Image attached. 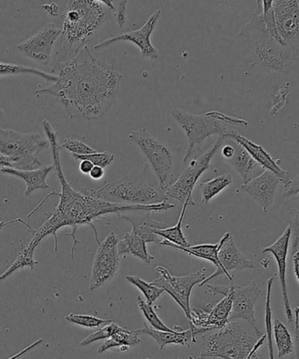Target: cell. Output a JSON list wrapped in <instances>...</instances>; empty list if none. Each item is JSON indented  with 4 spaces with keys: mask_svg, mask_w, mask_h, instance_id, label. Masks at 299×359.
I'll return each instance as SVG.
<instances>
[{
    "mask_svg": "<svg viewBox=\"0 0 299 359\" xmlns=\"http://www.w3.org/2000/svg\"><path fill=\"white\" fill-rule=\"evenodd\" d=\"M129 140L145 156L161 189L165 192L167 191L169 187L174 184L176 181L174 174V158L171 151L145 128H140L130 133Z\"/></svg>",
    "mask_w": 299,
    "mask_h": 359,
    "instance_id": "cell-8",
    "label": "cell"
},
{
    "mask_svg": "<svg viewBox=\"0 0 299 359\" xmlns=\"http://www.w3.org/2000/svg\"><path fill=\"white\" fill-rule=\"evenodd\" d=\"M61 34L62 29L55 24L47 23L33 36L20 42L17 48L25 56L39 65H48L51 62L53 53Z\"/></svg>",
    "mask_w": 299,
    "mask_h": 359,
    "instance_id": "cell-15",
    "label": "cell"
},
{
    "mask_svg": "<svg viewBox=\"0 0 299 359\" xmlns=\"http://www.w3.org/2000/svg\"><path fill=\"white\" fill-rule=\"evenodd\" d=\"M172 118L181 126L188 138V147L184 161L191 159L196 149H200L204 140L214 135H223L227 128L219 121L209 114H193L175 108L172 111Z\"/></svg>",
    "mask_w": 299,
    "mask_h": 359,
    "instance_id": "cell-9",
    "label": "cell"
},
{
    "mask_svg": "<svg viewBox=\"0 0 299 359\" xmlns=\"http://www.w3.org/2000/svg\"><path fill=\"white\" fill-rule=\"evenodd\" d=\"M12 75H30L41 77L48 82L55 83L58 79L57 75L46 73L40 69L28 68V67L17 65H9L0 62V77Z\"/></svg>",
    "mask_w": 299,
    "mask_h": 359,
    "instance_id": "cell-33",
    "label": "cell"
},
{
    "mask_svg": "<svg viewBox=\"0 0 299 359\" xmlns=\"http://www.w3.org/2000/svg\"><path fill=\"white\" fill-rule=\"evenodd\" d=\"M298 7H299V1H298Z\"/></svg>",
    "mask_w": 299,
    "mask_h": 359,
    "instance_id": "cell-50",
    "label": "cell"
},
{
    "mask_svg": "<svg viewBox=\"0 0 299 359\" xmlns=\"http://www.w3.org/2000/svg\"><path fill=\"white\" fill-rule=\"evenodd\" d=\"M125 279L142 292L143 294L145 295L147 304L150 305H153L154 302L164 293L163 290L154 286L151 283H147L146 281L143 280L139 276H128L125 277Z\"/></svg>",
    "mask_w": 299,
    "mask_h": 359,
    "instance_id": "cell-36",
    "label": "cell"
},
{
    "mask_svg": "<svg viewBox=\"0 0 299 359\" xmlns=\"http://www.w3.org/2000/svg\"><path fill=\"white\" fill-rule=\"evenodd\" d=\"M189 359H214V358H200V357L196 358L190 356Z\"/></svg>",
    "mask_w": 299,
    "mask_h": 359,
    "instance_id": "cell-49",
    "label": "cell"
},
{
    "mask_svg": "<svg viewBox=\"0 0 299 359\" xmlns=\"http://www.w3.org/2000/svg\"><path fill=\"white\" fill-rule=\"evenodd\" d=\"M61 147L69 151L71 156H89L97 152V150L87 145L86 143L74 138H67L63 140Z\"/></svg>",
    "mask_w": 299,
    "mask_h": 359,
    "instance_id": "cell-39",
    "label": "cell"
},
{
    "mask_svg": "<svg viewBox=\"0 0 299 359\" xmlns=\"http://www.w3.org/2000/svg\"><path fill=\"white\" fill-rule=\"evenodd\" d=\"M223 144V136L220 135L216 143L207 152L192 160L188 168L183 172L181 177L176 179L174 184L169 187L165 191V195L168 198L171 197V198L179 201L183 204L188 203L189 206H195V201L193 198V189L204 172L211 167V160L216 156Z\"/></svg>",
    "mask_w": 299,
    "mask_h": 359,
    "instance_id": "cell-10",
    "label": "cell"
},
{
    "mask_svg": "<svg viewBox=\"0 0 299 359\" xmlns=\"http://www.w3.org/2000/svg\"><path fill=\"white\" fill-rule=\"evenodd\" d=\"M51 87L35 91L50 95L71 118L95 121L106 114L118 93L122 76L114 67L100 61L85 47L58 72Z\"/></svg>",
    "mask_w": 299,
    "mask_h": 359,
    "instance_id": "cell-1",
    "label": "cell"
},
{
    "mask_svg": "<svg viewBox=\"0 0 299 359\" xmlns=\"http://www.w3.org/2000/svg\"><path fill=\"white\" fill-rule=\"evenodd\" d=\"M280 182L279 178L275 174L265 170L258 177L242 185V189L248 193L262 207L263 210L267 212L273 205Z\"/></svg>",
    "mask_w": 299,
    "mask_h": 359,
    "instance_id": "cell-21",
    "label": "cell"
},
{
    "mask_svg": "<svg viewBox=\"0 0 299 359\" xmlns=\"http://www.w3.org/2000/svg\"><path fill=\"white\" fill-rule=\"evenodd\" d=\"M118 255L123 256L130 255L151 264L154 262V257L147 251L146 243L142 238L137 237L132 232H126L124 238L119 241L118 245Z\"/></svg>",
    "mask_w": 299,
    "mask_h": 359,
    "instance_id": "cell-27",
    "label": "cell"
},
{
    "mask_svg": "<svg viewBox=\"0 0 299 359\" xmlns=\"http://www.w3.org/2000/svg\"><path fill=\"white\" fill-rule=\"evenodd\" d=\"M138 304L140 311L142 312L143 316H145L147 321H148L151 328L165 332H182L181 327H179L178 329H171L165 325V323L161 321V319L158 318L157 313L155 312L153 306L143 301L141 297H138Z\"/></svg>",
    "mask_w": 299,
    "mask_h": 359,
    "instance_id": "cell-35",
    "label": "cell"
},
{
    "mask_svg": "<svg viewBox=\"0 0 299 359\" xmlns=\"http://www.w3.org/2000/svg\"><path fill=\"white\" fill-rule=\"evenodd\" d=\"M233 291V305L230 316V322L242 321L247 323L256 330H260L255 318V304L261 290L256 281L248 286L241 287L231 283Z\"/></svg>",
    "mask_w": 299,
    "mask_h": 359,
    "instance_id": "cell-17",
    "label": "cell"
},
{
    "mask_svg": "<svg viewBox=\"0 0 299 359\" xmlns=\"http://www.w3.org/2000/svg\"><path fill=\"white\" fill-rule=\"evenodd\" d=\"M35 250L30 248L29 245L22 246L19 255H18L15 262H14L8 269L0 276V280H6V278L12 276L16 271L23 269L25 267H30L33 269L35 265H37L38 262L34 259V253Z\"/></svg>",
    "mask_w": 299,
    "mask_h": 359,
    "instance_id": "cell-34",
    "label": "cell"
},
{
    "mask_svg": "<svg viewBox=\"0 0 299 359\" xmlns=\"http://www.w3.org/2000/svg\"><path fill=\"white\" fill-rule=\"evenodd\" d=\"M119 219L130 222L132 224V233L137 236L146 243H153V244L160 245L162 241L158 238L160 236L155 234V231L164 230L168 228L167 224L163 222L153 220L148 217V215H133L132 212L125 215L119 214Z\"/></svg>",
    "mask_w": 299,
    "mask_h": 359,
    "instance_id": "cell-22",
    "label": "cell"
},
{
    "mask_svg": "<svg viewBox=\"0 0 299 359\" xmlns=\"http://www.w3.org/2000/svg\"><path fill=\"white\" fill-rule=\"evenodd\" d=\"M42 8H43L46 12H47L49 15L51 16H57L59 12V7L56 4H47V5L42 6Z\"/></svg>",
    "mask_w": 299,
    "mask_h": 359,
    "instance_id": "cell-47",
    "label": "cell"
},
{
    "mask_svg": "<svg viewBox=\"0 0 299 359\" xmlns=\"http://www.w3.org/2000/svg\"><path fill=\"white\" fill-rule=\"evenodd\" d=\"M76 161H90L94 166L103 168L110 166L115 160V154L109 152H97L89 154V156H72Z\"/></svg>",
    "mask_w": 299,
    "mask_h": 359,
    "instance_id": "cell-40",
    "label": "cell"
},
{
    "mask_svg": "<svg viewBox=\"0 0 299 359\" xmlns=\"http://www.w3.org/2000/svg\"><path fill=\"white\" fill-rule=\"evenodd\" d=\"M189 206L188 203H185L183 205L181 215L178 223L171 228L164 229V230L155 231V234L160 236V237L164 238V241H162L160 245L167 246H178V248H188L191 245L186 238L182 231V223L184 220L186 209Z\"/></svg>",
    "mask_w": 299,
    "mask_h": 359,
    "instance_id": "cell-29",
    "label": "cell"
},
{
    "mask_svg": "<svg viewBox=\"0 0 299 359\" xmlns=\"http://www.w3.org/2000/svg\"><path fill=\"white\" fill-rule=\"evenodd\" d=\"M277 32L295 63L299 62V7L297 0H274Z\"/></svg>",
    "mask_w": 299,
    "mask_h": 359,
    "instance_id": "cell-13",
    "label": "cell"
},
{
    "mask_svg": "<svg viewBox=\"0 0 299 359\" xmlns=\"http://www.w3.org/2000/svg\"><path fill=\"white\" fill-rule=\"evenodd\" d=\"M230 233H225L223 237L221 238L219 243L217 244H203L195 246H190L188 248H178V246H171L172 248L181 250V251L188 253L190 256L196 257V258L209 260V262L213 263L216 266V272H219L221 265L219 262V252L223 243L226 239L230 237Z\"/></svg>",
    "mask_w": 299,
    "mask_h": 359,
    "instance_id": "cell-28",
    "label": "cell"
},
{
    "mask_svg": "<svg viewBox=\"0 0 299 359\" xmlns=\"http://www.w3.org/2000/svg\"><path fill=\"white\" fill-rule=\"evenodd\" d=\"M136 332L137 333L147 334L153 337L160 346V350H164L168 344H179V346L189 348L192 344L195 343L192 330L190 329L186 332H165L150 328L146 323H144V328L137 330Z\"/></svg>",
    "mask_w": 299,
    "mask_h": 359,
    "instance_id": "cell-24",
    "label": "cell"
},
{
    "mask_svg": "<svg viewBox=\"0 0 299 359\" xmlns=\"http://www.w3.org/2000/svg\"><path fill=\"white\" fill-rule=\"evenodd\" d=\"M89 192L97 198L126 205H154L168 200L153 172L146 164L141 170L124 175L114 182L106 183L100 189H90Z\"/></svg>",
    "mask_w": 299,
    "mask_h": 359,
    "instance_id": "cell-5",
    "label": "cell"
},
{
    "mask_svg": "<svg viewBox=\"0 0 299 359\" xmlns=\"http://www.w3.org/2000/svg\"><path fill=\"white\" fill-rule=\"evenodd\" d=\"M293 260L295 276H296L299 283V252H295L293 255Z\"/></svg>",
    "mask_w": 299,
    "mask_h": 359,
    "instance_id": "cell-48",
    "label": "cell"
},
{
    "mask_svg": "<svg viewBox=\"0 0 299 359\" xmlns=\"http://www.w3.org/2000/svg\"><path fill=\"white\" fill-rule=\"evenodd\" d=\"M291 237V228L287 226L284 230V233L281 237L277 239L275 243L268 248H263L262 252L272 253L275 257L277 264V270H279V283L281 286V291H282L284 312L288 319V322L293 323L294 321V315L293 309H291L289 295H288L287 290V255L288 250H289L290 242Z\"/></svg>",
    "mask_w": 299,
    "mask_h": 359,
    "instance_id": "cell-20",
    "label": "cell"
},
{
    "mask_svg": "<svg viewBox=\"0 0 299 359\" xmlns=\"http://www.w3.org/2000/svg\"><path fill=\"white\" fill-rule=\"evenodd\" d=\"M273 332L279 357L283 358L293 353L294 344L287 327L279 319L274 320Z\"/></svg>",
    "mask_w": 299,
    "mask_h": 359,
    "instance_id": "cell-32",
    "label": "cell"
},
{
    "mask_svg": "<svg viewBox=\"0 0 299 359\" xmlns=\"http://www.w3.org/2000/svg\"><path fill=\"white\" fill-rule=\"evenodd\" d=\"M156 271L160 277L154 280L151 284L163 290L164 292L174 299L179 307L184 311L188 320L191 318V307H190V297H191L193 287L197 284L203 283L206 279L205 273L202 271L189 274L186 276H174L164 266H158Z\"/></svg>",
    "mask_w": 299,
    "mask_h": 359,
    "instance_id": "cell-11",
    "label": "cell"
},
{
    "mask_svg": "<svg viewBox=\"0 0 299 359\" xmlns=\"http://www.w3.org/2000/svg\"><path fill=\"white\" fill-rule=\"evenodd\" d=\"M139 343V333H137L136 330L124 328L114 334L110 339L105 340L103 346L98 349V353H104L112 348H118L121 351H126L130 347L138 346Z\"/></svg>",
    "mask_w": 299,
    "mask_h": 359,
    "instance_id": "cell-30",
    "label": "cell"
},
{
    "mask_svg": "<svg viewBox=\"0 0 299 359\" xmlns=\"http://www.w3.org/2000/svg\"><path fill=\"white\" fill-rule=\"evenodd\" d=\"M279 214L291 228V250L294 255L299 251V195L286 198Z\"/></svg>",
    "mask_w": 299,
    "mask_h": 359,
    "instance_id": "cell-25",
    "label": "cell"
},
{
    "mask_svg": "<svg viewBox=\"0 0 299 359\" xmlns=\"http://www.w3.org/2000/svg\"><path fill=\"white\" fill-rule=\"evenodd\" d=\"M294 335H295V353L296 358L299 359V306L295 309L294 311Z\"/></svg>",
    "mask_w": 299,
    "mask_h": 359,
    "instance_id": "cell-43",
    "label": "cell"
},
{
    "mask_svg": "<svg viewBox=\"0 0 299 359\" xmlns=\"http://www.w3.org/2000/svg\"><path fill=\"white\" fill-rule=\"evenodd\" d=\"M228 163L240 174L244 184L252 180V175L259 165L256 163L247 151L235 140L234 153L227 160Z\"/></svg>",
    "mask_w": 299,
    "mask_h": 359,
    "instance_id": "cell-26",
    "label": "cell"
},
{
    "mask_svg": "<svg viewBox=\"0 0 299 359\" xmlns=\"http://www.w3.org/2000/svg\"><path fill=\"white\" fill-rule=\"evenodd\" d=\"M218 257H219L221 265L219 272L211 274L209 277L204 280L203 283L199 285L200 287L205 286L210 280L220 276H224L231 283H233L234 273L237 271L256 269L254 262L249 260L247 257L239 251L231 235L223 243Z\"/></svg>",
    "mask_w": 299,
    "mask_h": 359,
    "instance_id": "cell-18",
    "label": "cell"
},
{
    "mask_svg": "<svg viewBox=\"0 0 299 359\" xmlns=\"http://www.w3.org/2000/svg\"><path fill=\"white\" fill-rule=\"evenodd\" d=\"M298 195H299V194H298Z\"/></svg>",
    "mask_w": 299,
    "mask_h": 359,
    "instance_id": "cell-51",
    "label": "cell"
},
{
    "mask_svg": "<svg viewBox=\"0 0 299 359\" xmlns=\"http://www.w3.org/2000/svg\"><path fill=\"white\" fill-rule=\"evenodd\" d=\"M233 305V291L228 286V291L219 304L214 306L209 305L206 309H193L191 318L188 320L190 330H192L193 339L197 336L213 330H220L230 323V316Z\"/></svg>",
    "mask_w": 299,
    "mask_h": 359,
    "instance_id": "cell-14",
    "label": "cell"
},
{
    "mask_svg": "<svg viewBox=\"0 0 299 359\" xmlns=\"http://www.w3.org/2000/svg\"><path fill=\"white\" fill-rule=\"evenodd\" d=\"M111 12L100 0L68 1L63 13L62 34L51 60L52 72H57L87 47L110 18Z\"/></svg>",
    "mask_w": 299,
    "mask_h": 359,
    "instance_id": "cell-3",
    "label": "cell"
},
{
    "mask_svg": "<svg viewBox=\"0 0 299 359\" xmlns=\"http://www.w3.org/2000/svg\"><path fill=\"white\" fill-rule=\"evenodd\" d=\"M160 14L161 9L155 11L150 19L139 29L129 31L127 33L119 35H111L106 40L95 45L94 48L96 50H100V49L119 43V42H132L139 48V51L144 57L157 60L160 54L151 43V36L157 26L158 20H160Z\"/></svg>",
    "mask_w": 299,
    "mask_h": 359,
    "instance_id": "cell-16",
    "label": "cell"
},
{
    "mask_svg": "<svg viewBox=\"0 0 299 359\" xmlns=\"http://www.w3.org/2000/svg\"><path fill=\"white\" fill-rule=\"evenodd\" d=\"M113 5V9L111 12H113L115 16L117 17L118 26L120 28L124 27L127 21V5L128 1H112Z\"/></svg>",
    "mask_w": 299,
    "mask_h": 359,
    "instance_id": "cell-41",
    "label": "cell"
},
{
    "mask_svg": "<svg viewBox=\"0 0 299 359\" xmlns=\"http://www.w3.org/2000/svg\"><path fill=\"white\" fill-rule=\"evenodd\" d=\"M124 328L119 326L118 323L112 322L109 323L107 326H105L104 328L98 330L96 332L91 333L90 336H88L85 339H83L82 342H81V346H87L97 342V341L109 339L113 336L114 334L120 332Z\"/></svg>",
    "mask_w": 299,
    "mask_h": 359,
    "instance_id": "cell-37",
    "label": "cell"
},
{
    "mask_svg": "<svg viewBox=\"0 0 299 359\" xmlns=\"http://www.w3.org/2000/svg\"><path fill=\"white\" fill-rule=\"evenodd\" d=\"M94 167V165L91 163L90 161L83 160L81 161L79 164V170L81 171V173H83V175H90Z\"/></svg>",
    "mask_w": 299,
    "mask_h": 359,
    "instance_id": "cell-44",
    "label": "cell"
},
{
    "mask_svg": "<svg viewBox=\"0 0 299 359\" xmlns=\"http://www.w3.org/2000/svg\"><path fill=\"white\" fill-rule=\"evenodd\" d=\"M267 339L261 330L247 323L230 322L223 328L202 335L200 358L214 359H263L260 348Z\"/></svg>",
    "mask_w": 299,
    "mask_h": 359,
    "instance_id": "cell-4",
    "label": "cell"
},
{
    "mask_svg": "<svg viewBox=\"0 0 299 359\" xmlns=\"http://www.w3.org/2000/svg\"><path fill=\"white\" fill-rule=\"evenodd\" d=\"M104 168L95 166L89 175L91 179L98 181V180H101L104 177Z\"/></svg>",
    "mask_w": 299,
    "mask_h": 359,
    "instance_id": "cell-46",
    "label": "cell"
},
{
    "mask_svg": "<svg viewBox=\"0 0 299 359\" xmlns=\"http://www.w3.org/2000/svg\"><path fill=\"white\" fill-rule=\"evenodd\" d=\"M299 252V251H298Z\"/></svg>",
    "mask_w": 299,
    "mask_h": 359,
    "instance_id": "cell-52",
    "label": "cell"
},
{
    "mask_svg": "<svg viewBox=\"0 0 299 359\" xmlns=\"http://www.w3.org/2000/svg\"><path fill=\"white\" fill-rule=\"evenodd\" d=\"M223 135L234 140L235 142L240 144V145L251 154L253 160H254L260 167L275 174L277 177L279 178L280 182L283 183L284 187L290 184L291 179L289 172L283 170L279 166L280 160L275 159V158L270 156L263 147L252 142L251 140L245 138L244 136L241 135L240 133L234 131V130H227L226 132L223 133Z\"/></svg>",
    "mask_w": 299,
    "mask_h": 359,
    "instance_id": "cell-19",
    "label": "cell"
},
{
    "mask_svg": "<svg viewBox=\"0 0 299 359\" xmlns=\"http://www.w3.org/2000/svg\"><path fill=\"white\" fill-rule=\"evenodd\" d=\"M67 321L74 325L86 327V328H99L101 325H109L113 321L97 318L93 316L69 314L66 316Z\"/></svg>",
    "mask_w": 299,
    "mask_h": 359,
    "instance_id": "cell-38",
    "label": "cell"
},
{
    "mask_svg": "<svg viewBox=\"0 0 299 359\" xmlns=\"http://www.w3.org/2000/svg\"><path fill=\"white\" fill-rule=\"evenodd\" d=\"M240 35L254 54L256 62L263 68L286 73L296 65L287 48L270 36L261 13L252 14L251 20L242 28Z\"/></svg>",
    "mask_w": 299,
    "mask_h": 359,
    "instance_id": "cell-6",
    "label": "cell"
},
{
    "mask_svg": "<svg viewBox=\"0 0 299 359\" xmlns=\"http://www.w3.org/2000/svg\"><path fill=\"white\" fill-rule=\"evenodd\" d=\"M54 168V165H52V166H43L35 170H19L11 168H4L0 171L4 174L22 179L27 184L25 195L29 196L35 190L49 188L47 177Z\"/></svg>",
    "mask_w": 299,
    "mask_h": 359,
    "instance_id": "cell-23",
    "label": "cell"
},
{
    "mask_svg": "<svg viewBox=\"0 0 299 359\" xmlns=\"http://www.w3.org/2000/svg\"><path fill=\"white\" fill-rule=\"evenodd\" d=\"M233 182V177L230 174L220 175V177L200 183V188L202 192V201L204 204H209L211 200L223 192L225 189Z\"/></svg>",
    "mask_w": 299,
    "mask_h": 359,
    "instance_id": "cell-31",
    "label": "cell"
},
{
    "mask_svg": "<svg viewBox=\"0 0 299 359\" xmlns=\"http://www.w3.org/2000/svg\"><path fill=\"white\" fill-rule=\"evenodd\" d=\"M299 194V174L293 180H291L290 184L284 187V198L298 196Z\"/></svg>",
    "mask_w": 299,
    "mask_h": 359,
    "instance_id": "cell-42",
    "label": "cell"
},
{
    "mask_svg": "<svg viewBox=\"0 0 299 359\" xmlns=\"http://www.w3.org/2000/svg\"><path fill=\"white\" fill-rule=\"evenodd\" d=\"M119 238L114 232H111L98 246L93 262L92 272L90 281V290L110 283L117 276L120 267V256L118 255V245Z\"/></svg>",
    "mask_w": 299,
    "mask_h": 359,
    "instance_id": "cell-12",
    "label": "cell"
},
{
    "mask_svg": "<svg viewBox=\"0 0 299 359\" xmlns=\"http://www.w3.org/2000/svg\"><path fill=\"white\" fill-rule=\"evenodd\" d=\"M15 223H21V224H24L25 226H26L28 229V231H29L30 232H32V233H33V231H34L33 229H32L30 225L27 224L26 223V222L21 219V218H17V219L7 221V222H6V221L0 222V230H2V229L5 226H7V225L15 224Z\"/></svg>",
    "mask_w": 299,
    "mask_h": 359,
    "instance_id": "cell-45",
    "label": "cell"
},
{
    "mask_svg": "<svg viewBox=\"0 0 299 359\" xmlns=\"http://www.w3.org/2000/svg\"><path fill=\"white\" fill-rule=\"evenodd\" d=\"M46 135L48 137L49 147L51 149L53 160L56 175L62 186V192L59 193L60 202L53 213L49 216L41 227L34 230L33 238L28 243V245L33 249H36L47 236L52 235L55 238V251L58 250L57 231L60 229L69 226L71 228V233L67 234L73 239L71 248V257L75 255L76 246L79 244L76 233L77 229L82 225H90L93 228L95 236L98 245L101 242L98 241V235L95 223L108 214H124L125 212H134V211H143V212H160L174 209V204L165 202L154 205H126V204L108 202L103 199L90 195L89 190L83 189L81 191H76L67 181L63 173L61 157H60V147L58 144L57 133L53 129L50 123L48 121H42Z\"/></svg>",
    "mask_w": 299,
    "mask_h": 359,
    "instance_id": "cell-2",
    "label": "cell"
},
{
    "mask_svg": "<svg viewBox=\"0 0 299 359\" xmlns=\"http://www.w3.org/2000/svg\"><path fill=\"white\" fill-rule=\"evenodd\" d=\"M48 147V140L41 133L0 128V154L12 161L14 170H35L43 167L38 154Z\"/></svg>",
    "mask_w": 299,
    "mask_h": 359,
    "instance_id": "cell-7",
    "label": "cell"
}]
</instances>
